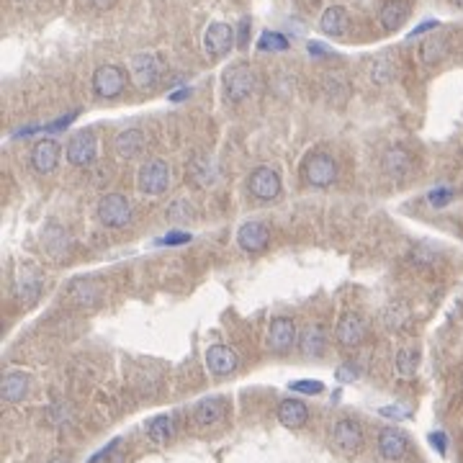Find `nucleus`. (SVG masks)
I'll list each match as a JSON object with an SVG mask.
<instances>
[{
    "mask_svg": "<svg viewBox=\"0 0 463 463\" xmlns=\"http://www.w3.org/2000/svg\"><path fill=\"white\" fill-rule=\"evenodd\" d=\"M257 88V75L250 64H232L229 70L224 72V93L232 104H242L245 98H250Z\"/></svg>",
    "mask_w": 463,
    "mask_h": 463,
    "instance_id": "nucleus-1",
    "label": "nucleus"
},
{
    "mask_svg": "<svg viewBox=\"0 0 463 463\" xmlns=\"http://www.w3.org/2000/svg\"><path fill=\"white\" fill-rule=\"evenodd\" d=\"M170 185V165L165 160H147L136 173V188L144 196H162Z\"/></svg>",
    "mask_w": 463,
    "mask_h": 463,
    "instance_id": "nucleus-2",
    "label": "nucleus"
},
{
    "mask_svg": "<svg viewBox=\"0 0 463 463\" xmlns=\"http://www.w3.org/2000/svg\"><path fill=\"white\" fill-rule=\"evenodd\" d=\"M98 219L108 229H124L131 222V204L121 193H108L98 204Z\"/></svg>",
    "mask_w": 463,
    "mask_h": 463,
    "instance_id": "nucleus-3",
    "label": "nucleus"
},
{
    "mask_svg": "<svg viewBox=\"0 0 463 463\" xmlns=\"http://www.w3.org/2000/svg\"><path fill=\"white\" fill-rule=\"evenodd\" d=\"M304 180L314 188H329L337 180V162L325 152H314L304 162Z\"/></svg>",
    "mask_w": 463,
    "mask_h": 463,
    "instance_id": "nucleus-4",
    "label": "nucleus"
},
{
    "mask_svg": "<svg viewBox=\"0 0 463 463\" xmlns=\"http://www.w3.org/2000/svg\"><path fill=\"white\" fill-rule=\"evenodd\" d=\"M131 80L139 85L142 90L152 88V85H157L162 75V62L157 55H152V52H139V55L131 57Z\"/></svg>",
    "mask_w": 463,
    "mask_h": 463,
    "instance_id": "nucleus-5",
    "label": "nucleus"
},
{
    "mask_svg": "<svg viewBox=\"0 0 463 463\" xmlns=\"http://www.w3.org/2000/svg\"><path fill=\"white\" fill-rule=\"evenodd\" d=\"M248 191L250 196H255L257 201H273L280 196V178L271 165H260L250 173L248 178Z\"/></svg>",
    "mask_w": 463,
    "mask_h": 463,
    "instance_id": "nucleus-6",
    "label": "nucleus"
},
{
    "mask_svg": "<svg viewBox=\"0 0 463 463\" xmlns=\"http://www.w3.org/2000/svg\"><path fill=\"white\" fill-rule=\"evenodd\" d=\"M268 242H271V227L265 222H245L237 232V245H240L242 252H250V255H257V252H263L268 248Z\"/></svg>",
    "mask_w": 463,
    "mask_h": 463,
    "instance_id": "nucleus-7",
    "label": "nucleus"
},
{
    "mask_svg": "<svg viewBox=\"0 0 463 463\" xmlns=\"http://www.w3.org/2000/svg\"><path fill=\"white\" fill-rule=\"evenodd\" d=\"M64 152H67V162H70V165L85 168V165H90L93 157H96V134L88 131V129L72 134L67 147H64Z\"/></svg>",
    "mask_w": 463,
    "mask_h": 463,
    "instance_id": "nucleus-8",
    "label": "nucleus"
},
{
    "mask_svg": "<svg viewBox=\"0 0 463 463\" xmlns=\"http://www.w3.org/2000/svg\"><path fill=\"white\" fill-rule=\"evenodd\" d=\"M124 85H127V75H124V70L116 67V64H104V67H98L96 75H93V90H96V96H101V98L121 96Z\"/></svg>",
    "mask_w": 463,
    "mask_h": 463,
    "instance_id": "nucleus-9",
    "label": "nucleus"
},
{
    "mask_svg": "<svg viewBox=\"0 0 463 463\" xmlns=\"http://www.w3.org/2000/svg\"><path fill=\"white\" fill-rule=\"evenodd\" d=\"M335 340L343 345V348H358V345L366 340V322L360 320V314L345 312L343 317L337 320Z\"/></svg>",
    "mask_w": 463,
    "mask_h": 463,
    "instance_id": "nucleus-10",
    "label": "nucleus"
},
{
    "mask_svg": "<svg viewBox=\"0 0 463 463\" xmlns=\"http://www.w3.org/2000/svg\"><path fill=\"white\" fill-rule=\"evenodd\" d=\"M332 443L343 453H358L363 446V430L355 420H337L332 427Z\"/></svg>",
    "mask_w": 463,
    "mask_h": 463,
    "instance_id": "nucleus-11",
    "label": "nucleus"
},
{
    "mask_svg": "<svg viewBox=\"0 0 463 463\" xmlns=\"http://www.w3.org/2000/svg\"><path fill=\"white\" fill-rule=\"evenodd\" d=\"M234 47V29L229 24L216 21L206 29L204 34V49L208 57H224L229 49Z\"/></svg>",
    "mask_w": 463,
    "mask_h": 463,
    "instance_id": "nucleus-12",
    "label": "nucleus"
},
{
    "mask_svg": "<svg viewBox=\"0 0 463 463\" xmlns=\"http://www.w3.org/2000/svg\"><path fill=\"white\" fill-rule=\"evenodd\" d=\"M296 343V325L288 317H276L268 327V348L273 352H288Z\"/></svg>",
    "mask_w": 463,
    "mask_h": 463,
    "instance_id": "nucleus-13",
    "label": "nucleus"
},
{
    "mask_svg": "<svg viewBox=\"0 0 463 463\" xmlns=\"http://www.w3.org/2000/svg\"><path fill=\"white\" fill-rule=\"evenodd\" d=\"M59 144L55 139H41V142L34 144L31 150V168L41 176H49V173H55L57 165H59Z\"/></svg>",
    "mask_w": 463,
    "mask_h": 463,
    "instance_id": "nucleus-14",
    "label": "nucleus"
},
{
    "mask_svg": "<svg viewBox=\"0 0 463 463\" xmlns=\"http://www.w3.org/2000/svg\"><path fill=\"white\" fill-rule=\"evenodd\" d=\"M409 450V440L407 435L397 427H383L378 432V453L386 458V461H399L404 458Z\"/></svg>",
    "mask_w": 463,
    "mask_h": 463,
    "instance_id": "nucleus-15",
    "label": "nucleus"
},
{
    "mask_svg": "<svg viewBox=\"0 0 463 463\" xmlns=\"http://www.w3.org/2000/svg\"><path fill=\"white\" fill-rule=\"evenodd\" d=\"M206 368L214 376H229L237 368V352L229 345H211L206 350Z\"/></svg>",
    "mask_w": 463,
    "mask_h": 463,
    "instance_id": "nucleus-16",
    "label": "nucleus"
},
{
    "mask_svg": "<svg viewBox=\"0 0 463 463\" xmlns=\"http://www.w3.org/2000/svg\"><path fill=\"white\" fill-rule=\"evenodd\" d=\"M144 144H147V139H144V134L139 129H124L113 139V150H116V155H119L121 160H134V157H139L144 152Z\"/></svg>",
    "mask_w": 463,
    "mask_h": 463,
    "instance_id": "nucleus-17",
    "label": "nucleus"
},
{
    "mask_svg": "<svg viewBox=\"0 0 463 463\" xmlns=\"http://www.w3.org/2000/svg\"><path fill=\"white\" fill-rule=\"evenodd\" d=\"M224 412H227V401L222 397H206L193 407V420L199 427H211L222 420Z\"/></svg>",
    "mask_w": 463,
    "mask_h": 463,
    "instance_id": "nucleus-18",
    "label": "nucleus"
},
{
    "mask_svg": "<svg viewBox=\"0 0 463 463\" xmlns=\"http://www.w3.org/2000/svg\"><path fill=\"white\" fill-rule=\"evenodd\" d=\"M309 420V409L301 399H283L278 404V422L288 430H299Z\"/></svg>",
    "mask_w": 463,
    "mask_h": 463,
    "instance_id": "nucleus-19",
    "label": "nucleus"
},
{
    "mask_svg": "<svg viewBox=\"0 0 463 463\" xmlns=\"http://www.w3.org/2000/svg\"><path fill=\"white\" fill-rule=\"evenodd\" d=\"M41 294V278L39 273L34 271V268H26V271L18 273L16 278V299L24 306H29V304H34L36 299H39Z\"/></svg>",
    "mask_w": 463,
    "mask_h": 463,
    "instance_id": "nucleus-20",
    "label": "nucleus"
},
{
    "mask_svg": "<svg viewBox=\"0 0 463 463\" xmlns=\"http://www.w3.org/2000/svg\"><path fill=\"white\" fill-rule=\"evenodd\" d=\"M381 168L386 170V176H392V178H397V180H401V178L412 170V157L407 155V150H401V147H392V150H386V155H383Z\"/></svg>",
    "mask_w": 463,
    "mask_h": 463,
    "instance_id": "nucleus-21",
    "label": "nucleus"
},
{
    "mask_svg": "<svg viewBox=\"0 0 463 463\" xmlns=\"http://www.w3.org/2000/svg\"><path fill=\"white\" fill-rule=\"evenodd\" d=\"M3 399L8 404H16V401H24L26 394H29V373L24 371H10L6 378H3Z\"/></svg>",
    "mask_w": 463,
    "mask_h": 463,
    "instance_id": "nucleus-22",
    "label": "nucleus"
},
{
    "mask_svg": "<svg viewBox=\"0 0 463 463\" xmlns=\"http://www.w3.org/2000/svg\"><path fill=\"white\" fill-rule=\"evenodd\" d=\"M407 16H409V6L404 0H389L381 8V13H378V21H381V26L386 31H394V29H399L407 21Z\"/></svg>",
    "mask_w": 463,
    "mask_h": 463,
    "instance_id": "nucleus-23",
    "label": "nucleus"
},
{
    "mask_svg": "<svg viewBox=\"0 0 463 463\" xmlns=\"http://www.w3.org/2000/svg\"><path fill=\"white\" fill-rule=\"evenodd\" d=\"M320 29L327 36H343L348 31V13L340 6H329L320 18Z\"/></svg>",
    "mask_w": 463,
    "mask_h": 463,
    "instance_id": "nucleus-24",
    "label": "nucleus"
},
{
    "mask_svg": "<svg viewBox=\"0 0 463 463\" xmlns=\"http://www.w3.org/2000/svg\"><path fill=\"white\" fill-rule=\"evenodd\" d=\"M173 435H176V422H173L170 415H157L147 422V438H150L152 443H157V446L168 443Z\"/></svg>",
    "mask_w": 463,
    "mask_h": 463,
    "instance_id": "nucleus-25",
    "label": "nucleus"
},
{
    "mask_svg": "<svg viewBox=\"0 0 463 463\" xmlns=\"http://www.w3.org/2000/svg\"><path fill=\"white\" fill-rule=\"evenodd\" d=\"M41 242H44L47 252H52V257H57V260H62L67 255V234H64L62 227L49 224L47 229H44V234H41Z\"/></svg>",
    "mask_w": 463,
    "mask_h": 463,
    "instance_id": "nucleus-26",
    "label": "nucleus"
},
{
    "mask_svg": "<svg viewBox=\"0 0 463 463\" xmlns=\"http://www.w3.org/2000/svg\"><path fill=\"white\" fill-rule=\"evenodd\" d=\"M70 296L78 304H83V306H93L101 299V288L90 278H78L70 283Z\"/></svg>",
    "mask_w": 463,
    "mask_h": 463,
    "instance_id": "nucleus-27",
    "label": "nucleus"
},
{
    "mask_svg": "<svg viewBox=\"0 0 463 463\" xmlns=\"http://www.w3.org/2000/svg\"><path fill=\"white\" fill-rule=\"evenodd\" d=\"M394 366H397V373H399L404 381L415 378L417 368H420V350H417V348H401V350L397 352Z\"/></svg>",
    "mask_w": 463,
    "mask_h": 463,
    "instance_id": "nucleus-28",
    "label": "nucleus"
},
{
    "mask_svg": "<svg viewBox=\"0 0 463 463\" xmlns=\"http://www.w3.org/2000/svg\"><path fill=\"white\" fill-rule=\"evenodd\" d=\"M446 55H448V41L443 36H430L420 47V57H422L425 64H438Z\"/></svg>",
    "mask_w": 463,
    "mask_h": 463,
    "instance_id": "nucleus-29",
    "label": "nucleus"
},
{
    "mask_svg": "<svg viewBox=\"0 0 463 463\" xmlns=\"http://www.w3.org/2000/svg\"><path fill=\"white\" fill-rule=\"evenodd\" d=\"M301 350L304 355H322L325 350V335L320 327H309L301 337Z\"/></svg>",
    "mask_w": 463,
    "mask_h": 463,
    "instance_id": "nucleus-30",
    "label": "nucleus"
},
{
    "mask_svg": "<svg viewBox=\"0 0 463 463\" xmlns=\"http://www.w3.org/2000/svg\"><path fill=\"white\" fill-rule=\"evenodd\" d=\"M119 448H121V438H113L104 450H98V453L90 458V463H124L127 455L121 453Z\"/></svg>",
    "mask_w": 463,
    "mask_h": 463,
    "instance_id": "nucleus-31",
    "label": "nucleus"
},
{
    "mask_svg": "<svg viewBox=\"0 0 463 463\" xmlns=\"http://www.w3.org/2000/svg\"><path fill=\"white\" fill-rule=\"evenodd\" d=\"M257 47L263 49V52H286L288 39L278 31H265L263 36H260V41H257Z\"/></svg>",
    "mask_w": 463,
    "mask_h": 463,
    "instance_id": "nucleus-32",
    "label": "nucleus"
},
{
    "mask_svg": "<svg viewBox=\"0 0 463 463\" xmlns=\"http://www.w3.org/2000/svg\"><path fill=\"white\" fill-rule=\"evenodd\" d=\"M371 78H373L376 83H389L394 78V64L389 57H378L373 62V67H371Z\"/></svg>",
    "mask_w": 463,
    "mask_h": 463,
    "instance_id": "nucleus-33",
    "label": "nucleus"
},
{
    "mask_svg": "<svg viewBox=\"0 0 463 463\" xmlns=\"http://www.w3.org/2000/svg\"><path fill=\"white\" fill-rule=\"evenodd\" d=\"M409 322V309L404 304H394L392 309L386 312V325L389 329H401Z\"/></svg>",
    "mask_w": 463,
    "mask_h": 463,
    "instance_id": "nucleus-34",
    "label": "nucleus"
},
{
    "mask_svg": "<svg viewBox=\"0 0 463 463\" xmlns=\"http://www.w3.org/2000/svg\"><path fill=\"white\" fill-rule=\"evenodd\" d=\"M453 196H455L453 188H448V185H440V188H432V191L427 193V201H430L435 208H443V206H448V204L453 201Z\"/></svg>",
    "mask_w": 463,
    "mask_h": 463,
    "instance_id": "nucleus-35",
    "label": "nucleus"
},
{
    "mask_svg": "<svg viewBox=\"0 0 463 463\" xmlns=\"http://www.w3.org/2000/svg\"><path fill=\"white\" fill-rule=\"evenodd\" d=\"M291 392H299V394H322V392H325V383H322V381H294V383H291Z\"/></svg>",
    "mask_w": 463,
    "mask_h": 463,
    "instance_id": "nucleus-36",
    "label": "nucleus"
},
{
    "mask_svg": "<svg viewBox=\"0 0 463 463\" xmlns=\"http://www.w3.org/2000/svg\"><path fill=\"white\" fill-rule=\"evenodd\" d=\"M193 234L191 232H173V234H165V237H160V240L155 242V245H185V242H191Z\"/></svg>",
    "mask_w": 463,
    "mask_h": 463,
    "instance_id": "nucleus-37",
    "label": "nucleus"
},
{
    "mask_svg": "<svg viewBox=\"0 0 463 463\" xmlns=\"http://www.w3.org/2000/svg\"><path fill=\"white\" fill-rule=\"evenodd\" d=\"M168 216L173 219V222H183V219L191 216V204H188V201H176V204L170 206Z\"/></svg>",
    "mask_w": 463,
    "mask_h": 463,
    "instance_id": "nucleus-38",
    "label": "nucleus"
},
{
    "mask_svg": "<svg viewBox=\"0 0 463 463\" xmlns=\"http://www.w3.org/2000/svg\"><path fill=\"white\" fill-rule=\"evenodd\" d=\"M378 415L389 417V420H407L409 409L407 407H399V404H394V407H381V409H378Z\"/></svg>",
    "mask_w": 463,
    "mask_h": 463,
    "instance_id": "nucleus-39",
    "label": "nucleus"
},
{
    "mask_svg": "<svg viewBox=\"0 0 463 463\" xmlns=\"http://www.w3.org/2000/svg\"><path fill=\"white\" fill-rule=\"evenodd\" d=\"M78 119V111H72V113H67V116H59L57 121H52V124H47L44 127V131H62V129H67L72 124V121Z\"/></svg>",
    "mask_w": 463,
    "mask_h": 463,
    "instance_id": "nucleus-40",
    "label": "nucleus"
},
{
    "mask_svg": "<svg viewBox=\"0 0 463 463\" xmlns=\"http://www.w3.org/2000/svg\"><path fill=\"white\" fill-rule=\"evenodd\" d=\"M337 378H340L343 383H352L355 378H358V371H355L352 366H340L337 368Z\"/></svg>",
    "mask_w": 463,
    "mask_h": 463,
    "instance_id": "nucleus-41",
    "label": "nucleus"
},
{
    "mask_svg": "<svg viewBox=\"0 0 463 463\" xmlns=\"http://www.w3.org/2000/svg\"><path fill=\"white\" fill-rule=\"evenodd\" d=\"M430 443H432V448L438 450L440 455H446V450H448V438L443 435V432H432L430 435Z\"/></svg>",
    "mask_w": 463,
    "mask_h": 463,
    "instance_id": "nucleus-42",
    "label": "nucleus"
},
{
    "mask_svg": "<svg viewBox=\"0 0 463 463\" xmlns=\"http://www.w3.org/2000/svg\"><path fill=\"white\" fill-rule=\"evenodd\" d=\"M248 31H250V18H242L240 36H237V44H240V47H248Z\"/></svg>",
    "mask_w": 463,
    "mask_h": 463,
    "instance_id": "nucleus-43",
    "label": "nucleus"
},
{
    "mask_svg": "<svg viewBox=\"0 0 463 463\" xmlns=\"http://www.w3.org/2000/svg\"><path fill=\"white\" fill-rule=\"evenodd\" d=\"M438 26H440L438 21H425V24L417 26V29H415V31H412V34H409V36L415 39V36H420V34H425V31H432V29H438Z\"/></svg>",
    "mask_w": 463,
    "mask_h": 463,
    "instance_id": "nucleus-44",
    "label": "nucleus"
},
{
    "mask_svg": "<svg viewBox=\"0 0 463 463\" xmlns=\"http://www.w3.org/2000/svg\"><path fill=\"white\" fill-rule=\"evenodd\" d=\"M309 52H312V55H317V57H325V55H329L327 49L322 47L320 41H309Z\"/></svg>",
    "mask_w": 463,
    "mask_h": 463,
    "instance_id": "nucleus-45",
    "label": "nucleus"
},
{
    "mask_svg": "<svg viewBox=\"0 0 463 463\" xmlns=\"http://www.w3.org/2000/svg\"><path fill=\"white\" fill-rule=\"evenodd\" d=\"M185 96H191V90H188V88L178 90V93H173V96H170V101H183Z\"/></svg>",
    "mask_w": 463,
    "mask_h": 463,
    "instance_id": "nucleus-46",
    "label": "nucleus"
},
{
    "mask_svg": "<svg viewBox=\"0 0 463 463\" xmlns=\"http://www.w3.org/2000/svg\"><path fill=\"white\" fill-rule=\"evenodd\" d=\"M93 3H96L98 8H111L113 3H116V0H93Z\"/></svg>",
    "mask_w": 463,
    "mask_h": 463,
    "instance_id": "nucleus-47",
    "label": "nucleus"
},
{
    "mask_svg": "<svg viewBox=\"0 0 463 463\" xmlns=\"http://www.w3.org/2000/svg\"><path fill=\"white\" fill-rule=\"evenodd\" d=\"M49 463H70V461H67V458H52Z\"/></svg>",
    "mask_w": 463,
    "mask_h": 463,
    "instance_id": "nucleus-48",
    "label": "nucleus"
}]
</instances>
